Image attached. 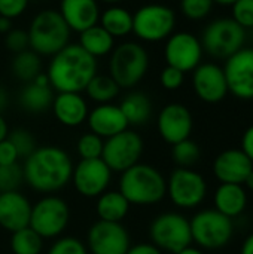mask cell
Segmentation results:
<instances>
[{
	"instance_id": "4316f807",
	"label": "cell",
	"mask_w": 253,
	"mask_h": 254,
	"mask_svg": "<svg viewBox=\"0 0 253 254\" xmlns=\"http://www.w3.org/2000/svg\"><path fill=\"white\" fill-rule=\"evenodd\" d=\"M79 45L84 51H86L91 57H103L109 54L113 48V37L101 27L92 25L84 30L79 36Z\"/></svg>"
},
{
	"instance_id": "4dcf8cb0",
	"label": "cell",
	"mask_w": 253,
	"mask_h": 254,
	"mask_svg": "<svg viewBox=\"0 0 253 254\" xmlns=\"http://www.w3.org/2000/svg\"><path fill=\"white\" fill-rule=\"evenodd\" d=\"M85 91L91 100H94L100 104H106V103L112 101L119 94V86L110 76L95 74L91 79V82L86 85Z\"/></svg>"
},
{
	"instance_id": "8fae6325",
	"label": "cell",
	"mask_w": 253,
	"mask_h": 254,
	"mask_svg": "<svg viewBox=\"0 0 253 254\" xmlns=\"http://www.w3.org/2000/svg\"><path fill=\"white\" fill-rule=\"evenodd\" d=\"M176 25L173 9L164 4L142 6L133 16V31L146 42H158L171 34Z\"/></svg>"
},
{
	"instance_id": "f907efd6",
	"label": "cell",
	"mask_w": 253,
	"mask_h": 254,
	"mask_svg": "<svg viewBox=\"0 0 253 254\" xmlns=\"http://www.w3.org/2000/svg\"><path fill=\"white\" fill-rule=\"evenodd\" d=\"M176 254H204V253H203V250H200V249H197V247L189 246V247H186V249L180 250L179 253H176Z\"/></svg>"
},
{
	"instance_id": "7bdbcfd3",
	"label": "cell",
	"mask_w": 253,
	"mask_h": 254,
	"mask_svg": "<svg viewBox=\"0 0 253 254\" xmlns=\"http://www.w3.org/2000/svg\"><path fill=\"white\" fill-rule=\"evenodd\" d=\"M18 159H19L18 153L13 144L7 140V137L1 140L0 141V165H10V164H15Z\"/></svg>"
},
{
	"instance_id": "db71d44e",
	"label": "cell",
	"mask_w": 253,
	"mask_h": 254,
	"mask_svg": "<svg viewBox=\"0 0 253 254\" xmlns=\"http://www.w3.org/2000/svg\"><path fill=\"white\" fill-rule=\"evenodd\" d=\"M103 1H106V3H118L121 0H103Z\"/></svg>"
},
{
	"instance_id": "ab89813d",
	"label": "cell",
	"mask_w": 253,
	"mask_h": 254,
	"mask_svg": "<svg viewBox=\"0 0 253 254\" xmlns=\"http://www.w3.org/2000/svg\"><path fill=\"white\" fill-rule=\"evenodd\" d=\"M4 43L7 46L9 51L19 54L22 51H27V48L30 46V39H28V31L15 28L6 33V39Z\"/></svg>"
},
{
	"instance_id": "6da1fadb",
	"label": "cell",
	"mask_w": 253,
	"mask_h": 254,
	"mask_svg": "<svg viewBox=\"0 0 253 254\" xmlns=\"http://www.w3.org/2000/svg\"><path fill=\"white\" fill-rule=\"evenodd\" d=\"M27 185L42 193L63 189L73 174V164L66 150L57 146L37 147L22 167Z\"/></svg>"
},
{
	"instance_id": "e575fe53",
	"label": "cell",
	"mask_w": 253,
	"mask_h": 254,
	"mask_svg": "<svg viewBox=\"0 0 253 254\" xmlns=\"http://www.w3.org/2000/svg\"><path fill=\"white\" fill-rule=\"evenodd\" d=\"M24 180L22 167L18 162L10 165H0V193L16 190Z\"/></svg>"
},
{
	"instance_id": "83f0119b",
	"label": "cell",
	"mask_w": 253,
	"mask_h": 254,
	"mask_svg": "<svg viewBox=\"0 0 253 254\" xmlns=\"http://www.w3.org/2000/svg\"><path fill=\"white\" fill-rule=\"evenodd\" d=\"M119 109L122 110L128 125H143L149 121L152 113L151 100L142 92L128 94L122 100Z\"/></svg>"
},
{
	"instance_id": "3957f363",
	"label": "cell",
	"mask_w": 253,
	"mask_h": 254,
	"mask_svg": "<svg viewBox=\"0 0 253 254\" xmlns=\"http://www.w3.org/2000/svg\"><path fill=\"white\" fill-rule=\"evenodd\" d=\"M119 192L134 205H154L167 195V180L152 165L136 164L121 174Z\"/></svg>"
},
{
	"instance_id": "d6986e66",
	"label": "cell",
	"mask_w": 253,
	"mask_h": 254,
	"mask_svg": "<svg viewBox=\"0 0 253 254\" xmlns=\"http://www.w3.org/2000/svg\"><path fill=\"white\" fill-rule=\"evenodd\" d=\"M253 171V162L242 149H227L221 152L213 162L215 177L221 183L245 185Z\"/></svg>"
},
{
	"instance_id": "11a10c76",
	"label": "cell",
	"mask_w": 253,
	"mask_h": 254,
	"mask_svg": "<svg viewBox=\"0 0 253 254\" xmlns=\"http://www.w3.org/2000/svg\"><path fill=\"white\" fill-rule=\"evenodd\" d=\"M40 254H42V253H40Z\"/></svg>"
},
{
	"instance_id": "816d5d0a",
	"label": "cell",
	"mask_w": 253,
	"mask_h": 254,
	"mask_svg": "<svg viewBox=\"0 0 253 254\" xmlns=\"http://www.w3.org/2000/svg\"><path fill=\"white\" fill-rule=\"evenodd\" d=\"M245 185H246V188H248L249 190H252L253 192V171L249 174V176H248V179H246Z\"/></svg>"
},
{
	"instance_id": "d4e9b609",
	"label": "cell",
	"mask_w": 253,
	"mask_h": 254,
	"mask_svg": "<svg viewBox=\"0 0 253 254\" xmlns=\"http://www.w3.org/2000/svg\"><path fill=\"white\" fill-rule=\"evenodd\" d=\"M130 202L127 198L118 190H106L98 196L97 201V214L103 222L121 223L130 210Z\"/></svg>"
},
{
	"instance_id": "8d00e7d4",
	"label": "cell",
	"mask_w": 253,
	"mask_h": 254,
	"mask_svg": "<svg viewBox=\"0 0 253 254\" xmlns=\"http://www.w3.org/2000/svg\"><path fill=\"white\" fill-rule=\"evenodd\" d=\"M213 3V0H180V9L186 18L198 21L210 13Z\"/></svg>"
},
{
	"instance_id": "cb8c5ba5",
	"label": "cell",
	"mask_w": 253,
	"mask_h": 254,
	"mask_svg": "<svg viewBox=\"0 0 253 254\" xmlns=\"http://www.w3.org/2000/svg\"><path fill=\"white\" fill-rule=\"evenodd\" d=\"M215 210L230 219L242 216L248 207V193L243 185L221 183L213 196Z\"/></svg>"
},
{
	"instance_id": "f546056e",
	"label": "cell",
	"mask_w": 253,
	"mask_h": 254,
	"mask_svg": "<svg viewBox=\"0 0 253 254\" xmlns=\"http://www.w3.org/2000/svg\"><path fill=\"white\" fill-rule=\"evenodd\" d=\"M13 74L22 82H33L40 74V58L34 51H22L12 61Z\"/></svg>"
},
{
	"instance_id": "681fc988",
	"label": "cell",
	"mask_w": 253,
	"mask_h": 254,
	"mask_svg": "<svg viewBox=\"0 0 253 254\" xmlns=\"http://www.w3.org/2000/svg\"><path fill=\"white\" fill-rule=\"evenodd\" d=\"M10 30H12V28H10V19L0 16V31H1V33H7V31H10Z\"/></svg>"
},
{
	"instance_id": "52a82bcc",
	"label": "cell",
	"mask_w": 253,
	"mask_h": 254,
	"mask_svg": "<svg viewBox=\"0 0 253 254\" xmlns=\"http://www.w3.org/2000/svg\"><path fill=\"white\" fill-rule=\"evenodd\" d=\"M149 57L143 46L127 42L118 46L110 58V77L119 88L137 85L148 71Z\"/></svg>"
},
{
	"instance_id": "2e32d148",
	"label": "cell",
	"mask_w": 253,
	"mask_h": 254,
	"mask_svg": "<svg viewBox=\"0 0 253 254\" xmlns=\"http://www.w3.org/2000/svg\"><path fill=\"white\" fill-rule=\"evenodd\" d=\"M130 247V235L121 223L98 220L88 232L91 254H127Z\"/></svg>"
},
{
	"instance_id": "c3c4849f",
	"label": "cell",
	"mask_w": 253,
	"mask_h": 254,
	"mask_svg": "<svg viewBox=\"0 0 253 254\" xmlns=\"http://www.w3.org/2000/svg\"><path fill=\"white\" fill-rule=\"evenodd\" d=\"M7 134H9L7 124H6V121L1 118V115H0V141H1V140H4V138L7 137Z\"/></svg>"
},
{
	"instance_id": "8992f818",
	"label": "cell",
	"mask_w": 253,
	"mask_h": 254,
	"mask_svg": "<svg viewBox=\"0 0 253 254\" xmlns=\"http://www.w3.org/2000/svg\"><path fill=\"white\" fill-rule=\"evenodd\" d=\"M203 51L215 58H230L245 48L246 30L233 18H218L212 21L203 31Z\"/></svg>"
},
{
	"instance_id": "74e56055",
	"label": "cell",
	"mask_w": 253,
	"mask_h": 254,
	"mask_svg": "<svg viewBox=\"0 0 253 254\" xmlns=\"http://www.w3.org/2000/svg\"><path fill=\"white\" fill-rule=\"evenodd\" d=\"M231 6L233 19L245 30L253 28V0H237Z\"/></svg>"
},
{
	"instance_id": "7c38bea8",
	"label": "cell",
	"mask_w": 253,
	"mask_h": 254,
	"mask_svg": "<svg viewBox=\"0 0 253 254\" xmlns=\"http://www.w3.org/2000/svg\"><path fill=\"white\" fill-rule=\"evenodd\" d=\"M143 153L142 137L130 129H125L113 137L106 138L103 144L101 159L110 168V171L124 173L133 165L139 164Z\"/></svg>"
},
{
	"instance_id": "bcb514c9",
	"label": "cell",
	"mask_w": 253,
	"mask_h": 254,
	"mask_svg": "<svg viewBox=\"0 0 253 254\" xmlns=\"http://www.w3.org/2000/svg\"><path fill=\"white\" fill-rule=\"evenodd\" d=\"M240 254H253V234H251L245 240V243L242 246V250H240Z\"/></svg>"
},
{
	"instance_id": "484cf974",
	"label": "cell",
	"mask_w": 253,
	"mask_h": 254,
	"mask_svg": "<svg viewBox=\"0 0 253 254\" xmlns=\"http://www.w3.org/2000/svg\"><path fill=\"white\" fill-rule=\"evenodd\" d=\"M54 95L49 85H39L36 82H28L21 94L19 104L24 110L30 113H42L52 106Z\"/></svg>"
},
{
	"instance_id": "277c9868",
	"label": "cell",
	"mask_w": 253,
	"mask_h": 254,
	"mask_svg": "<svg viewBox=\"0 0 253 254\" xmlns=\"http://www.w3.org/2000/svg\"><path fill=\"white\" fill-rule=\"evenodd\" d=\"M70 28L61 13L54 9L39 12L28 28L30 48L37 55H55L69 45Z\"/></svg>"
},
{
	"instance_id": "836d02e7",
	"label": "cell",
	"mask_w": 253,
	"mask_h": 254,
	"mask_svg": "<svg viewBox=\"0 0 253 254\" xmlns=\"http://www.w3.org/2000/svg\"><path fill=\"white\" fill-rule=\"evenodd\" d=\"M7 140L13 144L18 153V158H22V159H27L37 149L33 134L24 128H16L12 132H9Z\"/></svg>"
},
{
	"instance_id": "30bf717a",
	"label": "cell",
	"mask_w": 253,
	"mask_h": 254,
	"mask_svg": "<svg viewBox=\"0 0 253 254\" xmlns=\"http://www.w3.org/2000/svg\"><path fill=\"white\" fill-rule=\"evenodd\" d=\"M69 205L58 196H45L31 205L28 226L42 238L61 235L69 223Z\"/></svg>"
},
{
	"instance_id": "d590c367",
	"label": "cell",
	"mask_w": 253,
	"mask_h": 254,
	"mask_svg": "<svg viewBox=\"0 0 253 254\" xmlns=\"http://www.w3.org/2000/svg\"><path fill=\"white\" fill-rule=\"evenodd\" d=\"M103 138L94 132L84 134L78 141V153L82 159H97L103 153Z\"/></svg>"
},
{
	"instance_id": "ffe728a7",
	"label": "cell",
	"mask_w": 253,
	"mask_h": 254,
	"mask_svg": "<svg viewBox=\"0 0 253 254\" xmlns=\"http://www.w3.org/2000/svg\"><path fill=\"white\" fill-rule=\"evenodd\" d=\"M31 204L18 190L0 193V226L9 232L27 228L30 223Z\"/></svg>"
},
{
	"instance_id": "9a60e30c",
	"label": "cell",
	"mask_w": 253,
	"mask_h": 254,
	"mask_svg": "<svg viewBox=\"0 0 253 254\" xmlns=\"http://www.w3.org/2000/svg\"><path fill=\"white\" fill-rule=\"evenodd\" d=\"M110 177L112 171L101 158L81 159L72 174L76 190L85 198H97L106 192Z\"/></svg>"
},
{
	"instance_id": "5b68a950",
	"label": "cell",
	"mask_w": 253,
	"mask_h": 254,
	"mask_svg": "<svg viewBox=\"0 0 253 254\" xmlns=\"http://www.w3.org/2000/svg\"><path fill=\"white\" fill-rule=\"evenodd\" d=\"M192 243L206 250H219L230 244L234 237L233 219L224 216L215 208L198 211L191 220Z\"/></svg>"
},
{
	"instance_id": "5bb4252c",
	"label": "cell",
	"mask_w": 253,
	"mask_h": 254,
	"mask_svg": "<svg viewBox=\"0 0 253 254\" xmlns=\"http://www.w3.org/2000/svg\"><path fill=\"white\" fill-rule=\"evenodd\" d=\"M228 91L240 100H253V49L243 48L222 67Z\"/></svg>"
},
{
	"instance_id": "7dc6e473",
	"label": "cell",
	"mask_w": 253,
	"mask_h": 254,
	"mask_svg": "<svg viewBox=\"0 0 253 254\" xmlns=\"http://www.w3.org/2000/svg\"><path fill=\"white\" fill-rule=\"evenodd\" d=\"M7 103H9L7 92H6V89H4V88H1V86H0V113L6 109Z\"/></svg>"
},
{
	"instance_id": "f35d334b",
	"label": "cell",
	"mask_w": 253,
	"mask_h": 254,
	"mask_svg": "<svg viewBox=\"0 0 253 254\" xmlns=\"http://www.w3.org/2000/svg\"><path fill=\"white\" fill-rule=\"evenodd\" d=\"M46 254H88V250L81 240L64 237L55 241Z\"/></svg>"
},
{
	"instance_id": "9c48e42d",
	"label": "cell",
	"mask_w": 253,
	"mask_h": 254,
	"mask_svg": "<svg viewBox=\"0 0 253 254\" xmlns=\"http://www.w3.org/2000/svg\"><path fill=\"white\" fill-rule=\"evenodd\" d=\"M167 195L176 207L191 210L206 199L207 183L200 173L177 167L167 180Z\"/></svg>"
},
{
	"instance_id": "f1b7e54d",
	"label": "cell",
	"mask_w": 253,
	"mask_h": 254,
	"mask_svg": "<svg viewBox=\"0 0 253 254\" xmlns=\"http://www.w3.org/2000/svg\"><path fill=\"white\" fill-rule=\"evenodd\" d=\"M101 27L113 39L127 36L133 31V15L119 6L109 7L101 15Z\"/></svg>"
},
{
	"instance_id": "d6a6232c",
	"label": "cell",
	"mask_w": 253,
	"mask_h": 254,
	"mask_svg": "<svg viewBox=\"0 0 253 254\" xmlns=\"http://www.w3.org/2000/svg\"><path fill=\"white\" fill-rule=\"evenodd\" d=\"M171 156L179 168H191L200 161L201 150L195 141H192L191 138H186L183 141L173 144Z\"/></svg>"
},
{
	"instance_id": "e0dca14e",
	"label": "cell",
	"mask_w": 253,
	"mask_h": 254,
	"mask_svg": "<svg viewBox=\"0 0 253 254\" xmlns=\"http://www.w3.org/2000/svg\"><path fill=\"white\" fill-rule=\"evenodd\" d=\"M192 86L197 97L209 104L222 101L230 92L224 68L215 63L200 64L194 70Z\"/></svg>"
},
{
	"instance_id": "7a4b0ae2",
	"label": "cell",
	"mask_w": 253,
	"mask_h": 254,
	"mask_svg": "<svg viewBox=\"0 0 253 254\" xmlns=\"http://www.w3.org/2000/svg\"><path fill=\"white\" fill-rule=\"evenodd\" d=\"M48 79L58 92H81L97 74V60L78 43L64 46L54 55Z\"/></svg>"
},
{
	"instance_id": "1f68e13d",
	"label": "cell",
	"mask_w": 253,
	"mask_h": 254,
	"mask_svg": "<svg viewBox=\"0 0 253 254\" xmlns=\"http://www.w3.org/2000/svg\"><path fill=\"white\" fill-rule=\"evenodd\" d=\"M43 238L37 235L30 226L12 232L10 250L13 254H40Z\"/></svg>"
},
{
	"instance_id": "ba28073f",
	"label": "cell",
	"mask_w": 253,
	"mask_h": 254,
	"mask_svg": "<svg viewBox=\"0 0 253 254\" xmlns=\"http://www.w3.org/2000/svg\"><path fill=\"white\" fill-rule=\"evenodd\" d=\"M152 244L169 253H179L192 244L189 220L179 213H163L154 219L149 228Z\"/></svg>"
},
{
	"instance_id": "ac0fdd59",
	"label": "cell",
	"mask_w": 253,
	"mask_h": 254,
	"mask_svg": "<svg viewBox=\"0 0 253 254\" xmlns=\"http://www.w3.org/2000/svg\"><path fill=\"white\" fill-rule=\"evenodd\" d=\"M192 115L188 107L179 103L167 104L158 115V131L169 144H176L189 138L192 132Z\"/></svg>"
},
{
	"instance_id": "7402d4cb",
	"label": "cell",
	"mask_w": 253,
	"mask_h": 254,
	"mask_svg": "<svg viewBox=\"0 0 253 254\" xmlns=\"http://www.w3.org/2000/svg\"><path fill=\"white\" fill-rule=\"evenodd\" d=\"M63 19L70 30L82 33L98 21V4L95 0H61Z\"/></svg>"
},
{
	"instance_id": "60d3db41",
	"label": "cell",
	"mask_w": 253,
	"mask_h": 254,
	"mask_svg": "<svg viewBox=\"0 0 253 254\" xmlns=\"http://www.w3.org/2000/svg\"><path fill=\"white\" fill-rule=\"evenodd\" d=\"M183 77H185V73H182L180 70L174 68V67H170L167 65L163 71H161V85L169 89V91H174L177 88L182 86L183 83Z\"/></svg>"
},
{
	"instance_id": "f5cc1de1",
	"label": "cell",
	"mask_w": 253,
	"mask_h": 254,
	"mask_svg": "<svg viewBox=\"0 0 253 254\" xmlns=\"http://www.w3.org/2000/svg\"><path fill=\"white\" fill-rule=\"evenodd\" d=\"M213 1H216V3H219V4H227V6L230 4V6H231V4H233L234 1H237V0H213Z\"/></svg>"
},
{
	"instance_id": "603a6c76",
	"label": "cell",
	"mask_w": 253,
	"mask_h": 254,
	"mask_svg": "<svg viewBox=\"0 0 253 254\" xmlns=\"http://www.w3.org/2000/svg\"><path fill=\"white\" fill-rule=\"evenodd\" d=\"M57 121L66 127H78L88 118V106L78 92H60L52 101Z\"/></svg>"
},
{
	"instance_id": "44dd1931",
	"label": "cell",
	"mask_w": 253,
	"mask_h": 254,
	"mask_svg": "<svg viewBox=\"0 0 253 254\" xmlns=\"http://www.w3.org/2000/svg\"><path fill=\"white\" fill-rule=\"evenodd\" d=\"M88 125L91 132L97 134L101 138L113 137L128 128V122L119 109L113 104H100L92 112L88 113Z\"/></svg>"
},
{
	"instance_id": "ee69618b",
	"label": "cell",
	"mask_w": 253,
	"mask_h": 254,
	"mask_svg": "<svg viewBox=\"0 0 253 254\" xmlns=\"http://www.w3.org/2000/svg\"><path fill=\"white\" fill-rule=\"evenodd\" d=\"M246 156L253 162V125H251L245 132H243V137H242V147H240Z\"/></svg>"
},
{
	"instance_id": "b9f144b4",
	"label": "cell",
	"mask_w": 253,
	"mask_h": 254,
	"mask_svg": "<svg viewBox=\"0 0 253 254\" xmlns=\"http://www.w3.org/2000/svg\"><path fill=\"white\" fill-rule=\"evenodd\" d=\"M28 4V0H0V16L12 19L19 16Z\"/></svg>"
},
{
	"instance_id": "f6af8a7d",
	"label": "cell",
	"mask_w": 253,
	"mask_h": 254,
	"mask_svg": "<svg viewBox=\"0 0 253 254\" xmlns=\"http://www.w3.org/2000/svg\"><path fill=\"white\" fill-rule=\"evenodd\" d=\"M127 254H163L161 250L158 247H155L154 244H148V243H143V244H136L133 247L128 249Z\"/></svg>"
},
{
	"instance_id": "4fadbf2b",
	"label": "cell",
	"mask_w": 253,
	"mask_h": 254,
	"mask_svg": "<svg viewBox=\"0 0 253 254\" xmlns=\"http://www.w3.org/2000/svg\"><path fill=\"white\" fill-rule=\"evenodd\" d=\"M164 55L167 65L174 67L182 73H188L194 71L201 64L203 46L198 37L191 33L180 31L169 37Z\"/></svg>"
}]
</instances>
